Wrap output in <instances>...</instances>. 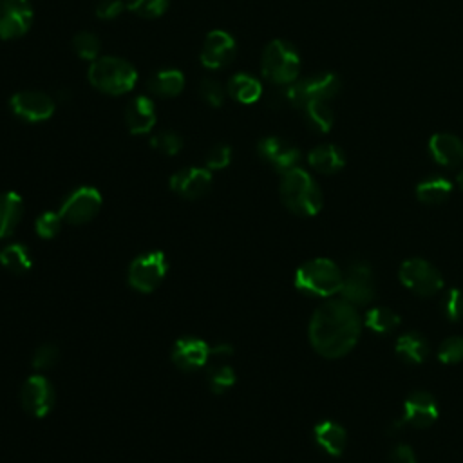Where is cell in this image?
Listing matches in <instances>:
<instances>
[{
	"label": "cell",
	"instance_id": "44",
	"mask_svg": "<svg viewBox=\"0 0 463 463\" xmlns=\"http://www.w3.org/2000/svg\"><path fill=\"white\" fill-rule=\"evenodd\" d=\"M456 184L463 190V170H459V172H458V175H456Z\"/></svg>",
	"mask_w": 463,
	"mask_h": 463
},
{
	"label": "cell",
	"instance_id": "38",
	"mask_svg": "<svg viewBox=\"0 0 463 463\" xmlns=\"http://www.w3.org/2000/svg\"><path fill=\"white\" fill-rule=\"evenodd\" d=\"M226 89L222 87L221 81L213 80V78H204L199 83V96L203 98V101L213 109L221 107L224 103L226 98Z\"/></svg>",
	"mask_w": 463,
	"mask_h": 463
},
{
	"label": "cell",
	"instance_id": "32",
	"mask_svg": "<svg viewBox=\"0 0 463 463\" xmlns=\"http://www.w3.org/2000/svg\"><path fill=\"white\" fill-rule=\"evenodd\" d=\"M72 49H74L76 56H80L81 60L94 61L96 58H99L101 42H99L98 34H94V33H90V31H81V33L74 34V38H72Z\"/></svg>",
	"mask_w": 463,
	"mask_h": 463
},
{
	"label": "cell",
	"instance_id": "10",
	"mask_svg": "<svg viewBox=\"0 0 463 463\" xmlns=\"http://www.w3.org/2000/svg\"><path fill=\"white\" fill-rule=\"evenodd\" d=\"M438 416L439 407L436 398L429 391L416 389L405 398L402 418L391 425L389 432H396L405 425L414 429H429L430 425L436 423Z\"/></svg>",
	"mask_w": 463,
	"mask_h": 463
},
{
	"label": "cell",
	"instance_id": "14",
	"mask_svg": "<svg viewBox=\"0 0 463 463\" xmlns=\"http://www.w3.org/2000/svg\"><path fill=\"white\" fill-rule=\"evenodd\" d=\"M33 5L29 0H0V38L16 40L33 25Z\"/></svg>",
	"mask_w": 463,
	"mask_h": 463
},
{
	"label": "cell",
	"instance_id": "31",
	"mask_svg": "<svg viewBox=\"0 0 463 463\" xmlns=\"http://www.w3.org/2000/svg\"><path fill=\"white\" fill-rule=\"evenodd\" d=\"M235 382H237V374L228 364L212 365L208 369V385L215 394H222L230 391L235 385Z\"/></svg>",
	"mask_w": 463,
	"mask_h": 463
},
{
	"label": "cell",
	"instance_id": "29",
	"mask_svg": "<svg viewBox=\"0 0 463 463\" xmlns=\"http://www.w3.org/2000/svg\"><path fill=\"white\" fill-rule=\"evenodd\" d=\"M302 114H304V119L307 123V127L315 132H329L333 123H335V112L329 105V101L326 99H315V101H309L304 109H302Z\"/></svg>",
	"mask_w": 463,
	"mask_h": 463
},
{
	"label": "cell",
	"instance_id": "12",
	"mask_svg": "<svg viewBox=\"0 0 463 463\" xmlns=\"http://www.w3.org/2000/svg\"><path fill=\"white\" fill-rule=\"evenodd\" d=\"M11 112L25 123H42L54 114V99L40 90H18L9 98Z\"/></svg>",
	"mask_w": 463,
	"mask_h": 463
},
{
	"label": "cell",
	"instance_id": "16",
	"mask_svg": "<svg viewBox=\"0 0 463 463\" xmlns=\"http://www.w3.org/2000/svg\"><path fill=\"white\" fill-rule=\"evenodd\" d=\"M257 154L264 163H268L280 174L295 168L300 161L298 148L279 136L262 137L257 145Z\"/></svg>",
	"mask_w": 463,
	"mask_h": 463
},
{
	"label": "cell",
	"instance_id": "33",
	"mask_svg": "<svg viewBox=\"0 0 463 463\" xmlns=\"http://www.w3.org/2000/svg\"><path fill=\"white\" fill-rule=\"evenodd\" d=\"M150 146L161 154L175 156L183 148V137L174 130H161L150 137Z\"/></svg>",
	"mask_w": 463,
	"mask_h": 463
},
{
	"label": "cell",
	"instance_id": "24",
	"mask_svg": "<svg viewBox=\"0 0 463 463\" xmlns=\"http://www.w3.org/2000/svg\"><path fill=\"white\" fill-rule=\"evenodd\" d=\"M394 351L396 354L407 362V364H412V365H418V364H423L429 354H430V345H429V340L418 333V331H407L403 333L396 344H394Z\"/></svg>",
	"mask_w": 463,
	"mask_h": 463
},
{
	"label": "cell",
	"instance_id": "18",
	"mask_svg": "<svg viewBox=\"0 0 463 463\" xmlns=\"http://www.w3.org/2000/svg\"><path fill=\"white\" fill-rule=\"evenodd\" d=\"M210 344L203 338L183 336L172 347V362L181 371H195L210 362Z\"/></svg>",
	"mask_w": 463,
	"mask_h": 463
},
{
	"label": "cell",
	"instance_id": "4",
	"mask_svg": "<svg viewBox=\"0 0 463 463\" xmlns=\"http://www.w3.org/2000/svg\"><path fill=\"white\" fill-rule=\"evenodd\" d=\"M344 271L336 262L326 257L311 259L295 271V288L313 297H333L340 293Z\"/></svg>",
	"mask_w": 463,
	"mask_h": 463
},
{
	"label": "cell",
	"instance_id": "42",
	"mask_svg": "<svg viewBox=\"0 0 463 463\" xmlns=\"http://www.w3.org/2000/svg\"><path fill=\"white\" fill-rule=\"evenodd\" d=\"M389 463H418V459H416L414 450H412L409 445L400 443V445H396V447L391 450V454H389Z\"/></svg>",
	"mask_w": 463,
	"mask_h": 463
},
{
	"label": "cell",
	"instance_id": "6",
	"mask_svg": "<svg viewBox=\"0 0 463 463\" xmlns=\"http://www.w3.org/2000/svg\"><path fill=\"white\" fill-rule=\"evenodd\" d=\"M262 76L279 87L297 81L300 72V56L297 47L286 40H271L260 56Z\"/></svg>",
	"mask_w": 463,
	"mask_h": 463
},
{
	"label": "cell",
	"instance_id": "40",
	"mask_svg": "<svg viewBox=\"0 0 463 463\" xmlns=\"http://www.w3.org/2000/svg\"><path fill=\"white\" fill-rule=\"evenodd\" d=\"M232 161V148L230 145L224 143H217L215 146H212L204 157V166L208 170H222L230 165Z\"/></svg>",
	"mask_w": 463,
	"mask_h": 463
},
{
	"label": "cell",
	"instance_id": "15",
	"mask_svg": "<svg viewBox=\"0 0 463 463\" xmlns=\"http://www.w3.org/2000/svg\"><path fill=\"white\" fill-rule=\"evenodd\" d=\"M235 52H237L235 38L222 29H215L206 34L199 52V60L203 67L215 71L232 63V60L235 58Z\"/></svg>",
	"mask_w": 463,
	"mask_h": 463
},
{
	"label": "cell",
	"instance_id": "27",
	"mask_svg": "<svg viewBox=\"0 0 463 463\" xmlns=\"http://www.w3.org/2000/svg\"><path fill=\"white\" fill-rule=\"evenodd\" d=\"M0 264L9 273L24 275L33 268V257L25 244L11 242V244L0 246Z\"/></svg>",
	"mask_w": 463,
	"mask_h": 463
},
{
	"label": "cell",
	"instance_id": "26",
	"mask_svg": "<svg viewBox=\"0 0 463 463\" xmlns=\"http://www.w3.org/2000/svg\"><path fill=\"white\" fill-rule=\"evenodd\" d=\"M184 89V76L179 69H161L148 80V90L161 98H174Z\"/></svg>",
	"mask_w": 463,
	"mask_h": 463
},
{
	"label": "cell",
	"instance_id": "1",
	"mask_svg": "<svg viewBox=\"0 0 463 463\" xmlns=\"http://www.w3.org/2000/svg\"><path fill=\"white\" fill-rule=\"evenodd\" d=\"M362 320L356 307L344 298L320 304L309 320V342L324 358H342L358 342Z\"/></svg>",
	"mask_w": 463,
	"mask_h": 463
},
{
	"label": "cell",
	"instance_id": "8",
	"mask_svg": "<svg viewBox=\"0 0 463 463\" xmlns=\"http://www.w3.org/2000/svg\"><path fill=\"white\" fill-rule=\"evenodd\" d=\"M168 271V260L163 251H146L136 257L127 271V280L130 288L139 293L154 291L165 279Z\"/></svg>",
	"mask_w": 463,
	"mask_h": 463
},
{
	"label": "cell",
	"instance_id": "17",
	"mask_svg": "<svg viewBox=\"0 0 463 463\" xmlns=\"http://www.w3.org/2000/svg\"><path fill=\"white\" fill-rule=\"evenodd\" d=\"M212 186V170L206 166H186L170 177V188L183 199H199Z\"/></svg>",
	"mask_w": 463,
	"mask_h": 463
},
{
	"label": "cell",
	"instance_id": "34",
	"mask_svg": "<svg viewBox=\"0 0 463 463\" xmlns=\"http://www.w3.org/2000/svg\"><path fill=\"white\" fill-rule=\"evenodd\" d=\"M125 7L141 18H159L168 9V0H125Z\"/></svg>",
	"mask_w": 463,
	"mask_h": 463
},
{
	"label": "cell",
	"instance_id": "3",
	"mask_svg": "<svg viewBox=\"0 0 463 463\" xmlns=\"http://www.w3.org/2000/svg\"><path fill=\"white\" fill-rule=\"evenodd\" d=\"M87 78L96 90L110 96H121L134 89L137 81V71L130 61L123 58L99 56L90 61Z\"/></svg>",
	"mask_w": 463,
	"mask_h": 463
},
{
	"label": "cell",
	"instance_id": "21",
	"mask_svg": "<svg viewBox=\"0 0 463 463\" xmlns=\"http://www.w3.org/2000/svg\"><path fill=\"white\" fill-rule=\"evenodd\" d=\"M313 438L317 445L329 456L338 458L344 454L347 445V432L345 429L335 420H324L315 425Z\"/></svg>",
	"mask_w": 463,
	"mask_h": 463
},
{
	"label": "cell",
	"instance_id": "19",
	"mask_svg": "<svg viewBox=\"0 0 463 463\" xmlns=\"http://www.w3.org/2000/svg\"><path fill=\"white\" fill-rule=\"evenodd\" d=\"M156 119V105L148 96L139 94L128 101L125 109V125L130 134H148L154 128Z\"/></svg>",
	"mask_w": 463,
	"mask_h": 463
},
{
	"label": "cell",
	"instance_id": "7",
	"mask_svg": "<svg viewBox=\"0 0 463 463\" xmlns=\"http://www.w3.org/2000/svg\"><path fill=\"white\" fill-rule=\"evenodd\" d=\"M376 288H374V273L367 260L354 259L349 262L347 269L344 271V280L340 288V298L356 306H367L374 300Z\"/></svg>",
	"mask_w": 463,
	"mask_h": 463
},
{
	"label": "cell",
	"instance_id": "37",
	"mask_svg": "<svg viewBox=\"0 0 463 463\" xmlns=\"http://www.w3.org/2000/svg\"><path fill=\"white\" fill-rule=\"evenodd\" d=\"M436 356L441 364H459L463 360V336L445 338L436 351Z\"/></svg>",
	"mask_w": 463,
	"mask_h": 463
},
{
	"label": "cell",
	"instance_id": "2",
	"mask_svg": "<svg viewBox=\"0 0 463 463\" xmlns=\"http://www.w3.org/2000/svg\"><path fill=\"white\" fill-rule=\"evenodd\" d=\"M279 192L282 204L298 217H313L322 210L324 197L320 186L298 166L282 174Z\"/></svg>",
	"mask_w": 463,
	"mask_h": 463
},
{
	"label": "cell",
	"instance_id": "5",
	"mask_svg": "<svg viewBox=\"0 0 463 463\" xmlns=\"http://www.w3.org/2000/svg\"><path fill=\"white\" fill-rule=\"evenodd\" d=\"M342 81L335 72H320L309 78H304L300 81H293L289 85H284L282 90L277 92L275 99L279 105H288L291 109L302 110L309 101L315 99H333L340 92Z\"/></svg>",
	"mask_w": 463,
	"mask_h": 463
},
{
	"label": "cell",
	"instance_id": "23",
	"mask_svg": "<svg viewBox=\"0 0 463 463\" xmlns=\"http://www.w3.org/2000/svg\"><path fill=\"white\" fill-rule=\"evenodd\" d=\"M307 163L313 170L331 175L336 174L344 168L345 165V156L344 150L333 143H324L315 146L309 154H307Z\"/></svg>",
	"mask_w": 463,
	"mask_h": 463
},
{
	"label": "cell",
	"instance_id": "11",
	"mask_svg": "<svg viewBox=\"0 0 463 463\" xmlns=\"http://www.w3.org/2000/svg\"><path fill=\"white\" fill-rule=\"evenodd\" d=\"M101 194L94 186H80L72 190L60 204V215L69 224H87L101 208Z\"/></svg>",
	"mask_w": 463,
	"mask_h": 463
},
{
	"label": "cell",
	"instance_id": "41",
	"mask_svg": "<svg viewBox=\"0 0 463 463\" xmlns=\"http://www.w3.org/2000/svg\"><path fill=\"white\" fill-rule=\"evenodd\" d=\"M123 9H127L125 0H99L94 7L99 20H114L123 13Z\"/></svg>",
	"mask_w": 463,
	"mask_h": 463
},
{
	"label": "cell",
	"instance_id": "25",
	"mask_svg": "<svg viewBox=\"0 0 463 463\" xmlns=\"http://www.w3.org/2000/svg\"><path fill=\"white\" fill-rule=\"evenodd\" d=\"M226 92L232 99H235L242 105H251L260 99L262 85L255 76L246 74V72H237L228 80Z\"/></svg>",
	"mask_w": 463,
	"mask_h": 463
},
{
	"label": "cell",
	"instance_id": "30",
	"mask_svg": "<svg viewBox=\"0 0 463 463\" xmlns=\"http://www.w3.org/2000/svg\"><path fill=\"white\" fill-rule=\"evenodd\" d=\"M400 322H402V318L396 311H392L389 307H382V306L371 307L364 315V326L378 335L392 333L400 326Z\"/></svg>",
	"mask_w": 463,
	"mask_h": 463
},
{
	"label": "cell",
	"instance_id": "13",
	"mask_svg": "<svg viewBox=\"0 0 463 463\" xmlns=\"http://www.w3.org/2000/svg\"><path fill=\"white\" fill-rule=\"evenodd\" d=\"M20 403L29 416L45 418L54 407V387L43 374H33L20 389Z\"/></svg>",
	"mask_w": 463,
	"mask_h": 463
},
{
	"label": "cell",
	"instance_id": "20",
	"mask_svg": "<svg viewBox=\"0 0 463 463\" xmlns=\"http://www.w3.org/2000/svg\"><path fill=\"white\" fill-rule=\"evenodd\" d=\"M429 154L438 165L456 168L463 163V141L454 134H434L429 139Z\"/></svg>",
	"mask_w": 463,
	"mask_h": 463
},
{
	"label": "cell",
	"instance_id": "22",
	"mask_svg": "<svg viewBox=\"0 0 463 463\" xmlns=\"http://www.w3.org/2000/svg\"><path fill=\"white\" fill-rule=\"evenodd\" d=\"M24 213V201L16 192H2L0 194V246L18 228V222Z\"/></svg>",
	"mask_w": 463,
	"mask_h": 463
},
{
	"label": "cell",
	"instance_id": "43",
	"mask_svg": "<svg viewBox=\"0 0 463 463\" xmlns=\"http://www.w3.org/2000/svg\"><path fill=\"white\" fill-rule=\"evenodd\" d=\"M232 353H233V347L230 344L221 342V344H215L210 347V360L212 358H228V356H232Z\"/></svg>",
	"mask_w": 463,
	"mask_h": 463
},
{
	"label": "cell",
	"instance_id": "39",
	"mask_svg": "<svg viewBox=\"0 0 463 463\" xmlns=\"http://www.w3.org/2000/svg\"><path fill=\"white\" fill-rule=\"evenodd\" d=\"M63 219L60 212H43L38 215L34 230L42 239H54L61 230Z\"/></svg>",
	"mask_w": 463,
	"mask_h": 463
},
{
	"label": "cell",
	"instance_id": "9",
	"mask_svg": "<svg viewBox=\"0 0 463 463\" xmlns=\"http://www.w3.org/2000/svg\"><path fill=\"white\" fill-rule=\"evenodd\" d=\"M400 282L420 297H432L443 289V277L425 259H407L398 269Z\"/></svg>",
	"mask_w": 463,
	"mask_h": 463
},
{
	"label": "cell",
	"instance_id": "28",
	"mask_svg": "<svg viewBox=\"0 0 463 463\" xmlns=\"http://www.w3.org/2000/svg\"><path fill=\"white\" fill-rule=\"evenodd\" d=\"M450 192L452 183L443 175H430L416 184V197L423 204H441L449 199Z\"/></svg>",
	"mask_w": 463,
	"mask_h": 463
},
{
	"label": "cell",
	"instance_id": "36",
	"mask_svg": "<svg viewBox=\"0 0 463 463\" xmlns=\"http://www.w3.org/2000/svg\"><path fill=\"white\" fill-rule=\"evenodd\" d=\"M441 311L447 320L459 322L463 318V291L458 288L447 289L441 298Z\"/></svg>",
	"mask_w": 463,
	"mask_h": 463
},
{
	"label": "cell",
	"instance_id": "35",
	"mask_svg": "<svg viewBox=\"0 0 463 463\" xmlns=\"http://www.w3.org/2000/svg\"><path fill=\"white\" fill-rule=\"evenodd\" d=\"M60 360V349L56 344H42L36 347L31 358V365L34 371H49L52 369Z\"/></svg>",
	"mask_w": 463,
	"mask_h": 463
}]
</instances>
